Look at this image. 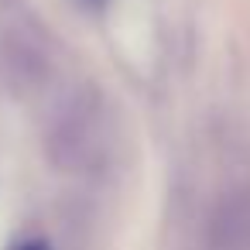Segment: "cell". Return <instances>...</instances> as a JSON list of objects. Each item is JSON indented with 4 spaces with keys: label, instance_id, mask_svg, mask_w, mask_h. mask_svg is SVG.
<instances>
[{
    "label": "cell",
    "instance_id": "obj_1",
    "mask_svg": "<svg viewBox=\"0 0 250 250\" xmlns=\"http://www.w3.org/2000/svg\"><path fill=\"white\" fill-rule=\"evenodd\" d=\"M100 117H103V106H100L93 89L72 93L55 110L48 134H45V151H48L55 168L76 171V168L93 161V154L100 151V144H96L100 141Z\"/></svg>",
    "mask_w": 250,
    "mask_h": 250
},
{
    "label": "cell",
    "instance_id": "obj_2",
    "mask_svg": "<svg viewBox=\"0 0 250 250\" xmlns=\"http://www.w3.org/2000/svg\"><path fill=\"white\" fill-rule=\"evenodd\" d=\"M4 69L21 93L42 89L52 79V55L42 42V31L28 24H11L4 31Z\"/></svg>",
    "mask_w": 250,
    "mask_h": 250
},
{
    "label": "cell",
    "instance_id": "obj_3",
    "mask_svg": "<svg viewBox=\"0 0 250 250\" xmlns=\"http://www.w3.org/2000/svg\"><path fill=\"white\" fill-rule=\"evenodd\" d=\"M212 250H250V185H236L219 195L209 216Z\"/></svg>",
    "mask_w": 250,
    "mask_h": 250
},
{
    "label": "cell",
    "instance_id": "obj_4",
    "mask_svg": "<svg viewBox=\"0 0 250 250\" xmlns=\"http://www.w3.org/2000/svg\"><path fill=\"white\" fill-rule=\"evenodd\" d=\"M14 250H48V243H45V240H24V243L14 247Z\"/></svg>",
    "mask_w": 250,
    "mask_h": 250
},
{
    "label": "cell",
    "instance_id": "obj_5",
    "mask_svg": "<svg viewBox=\"0 0 250 250\" xmlns=\"http://www.w3.org/2000/svg\"><path fill=\"white\" fill-rule=\"evenodd\" d=\"M86 4H89V7H100V4H106V0H86Z\"/></svg>",
    "mask_w": 250,
    "mask_h": 250
}]
</instances>
